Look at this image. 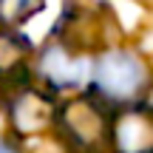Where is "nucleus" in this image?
<instances>
[{"label": "nucleus", "instance_id": "nucleus-7", "mask_svg": "<svg viewBox=\"0 0 153 153\" xmlns=\"http://www.w3.org/2000/svg\"><path fill=\"white\" fill-rule=\"evenodd\" d=\"M0 153H20L17 148H11L9 142H3V139H0Z\"/></svg>", "mask_w": 153, "mask_h": 153}, {"label": "nucleus", "instance_id": "nucleus-1", "mask_svg": "<svg viewBox=\"0 0 153 153\" xmlns=\"http://www.w3.org/2000/svg\"><path fill=\"white\" fill-rule=\"evenodd\" d=\"M148 85L145 62L133 51H105L94 68V97L102 102H131Z\"/></svg>", "mask_w": 153, "mask_h": 153}, {"label": "nucleus", "instance_id": "nucleus-5", "mask_svg": "<svg viewBox=\"0 0 153 153\" xmlns=\"http://www.w3.org/2000/svg\"><path fill=\"white\" fill-rule=\"evenodd\" d=\"M26 51H28V40L3 28L0 31V76L9 71H17V62Z\"/></svg>", "mask_w": 153, "mask_h": 153}, {"label": "nucleus", "instance_id": "nucleus-2", "mask_svg": "<svg viewBox=\"0 0 153 153\" xmlns=\"http://www.w3.org/2000/svg\"><path fill=\"white\" fill-rule=\"evenodd\" d=\"M102 116L105 108L97 102L94 94L82 102H74L60 119V133H65L68 148L79 153H97L108 139V119H102Z\"/></svg>", "mask_w": 153, "mask_h": 153}, {"label": "nucleus", "instance_id": "nucleus-3", "mask_svg": "<svg viewBox=\"0 0 153 153\" xmlns=\"http://www.w3.org/2000/svg\"><path fill=\"white\" fill-rule=\"evenodd\" d=\"M108 139H114L119 153H153V128L148 108L139 105L125 114H116V119L108 125Z\"/></svg>", "mask_w": 153, "mask_h": 153}, {"label": "nucleus", "instance_id": "nucleus-6", "mask_svg": "<svg viewBox=\"0 0 153 153\" xmlns=\"http://www.w3.org/2000/svg\"><path fill=\"white\" fill-rule=\"evenodd\" d=\"M43 9V0H0V23L3 26H20L23 20Z\"/></svg>", "mask_w": 153, "mask_h": 153}, {"label": "nucleus", "instance_id": "nucleus-4", "mask_svg": "<svg viewBox=\"0 0 153 153\" xmlns=\"http://www.w3.org/2000/svg\"><path fill=\"white\" fill-rule=\"evenodd\" d=\"M85 60H76L71 62L65 54H62V45H48L40 57V71L43 76L57 88H68V85H79L85 79Z\"/></svg>", "mask_w": 153, "mask_h": 153}]
</instances>
